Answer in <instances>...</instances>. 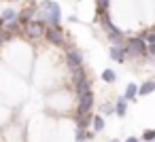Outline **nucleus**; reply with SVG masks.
I'll return each instance as SVG.
<instances>
[{
    "label": "nucleus",
    "mask_w": 155,
    "mask_h": 142,
    "mask_svg": "<svg viewBox=\"0 0 155 142\" xmlns=\"http://www.w3.org/2000/svg\"><path fill=\"white\" fill-rule=\"evenodd\" d=\"M36 19L45 21L47 26H60L62 24V9L55 0H43L38 5V15Z\"/></svg>",
    "instance_id": "f257e3e1"
},
{
    "label": "nucleus",
    "mask_w": 155,
    "mask_h": 142,
    "mask_svg": "<svg viewBox=\"0 0 155 142\" xmlns=\"http://www.w3.org/2000/svg\"><path fill=\"white\" fill-rule=\"evenodd\" d=\"M125 53H127V60H140V57H151L149 55V45L147 40H142L140 36H130L125 40Z\"/></svg>",
    "instance_id": "f03ea898"
},
{
    "label": "nucleus",
    "mask_w": 155,
    "mask_h": 142,
    "mask_svg": "<svg viewBox=\"0 0 155 142\" xmlns=\"http://www.w3.org/2000/svg\"><path fill=\"white\" fill-rule=\"evenodd\" d=\"M43 38H45L49 45H53V47H64V45H66V34H64L62 26H47Z\"/></svg>",
    "instance_id": "7ed1b4c3"
},
{
    "label": "nucleus",
    "mask_w": 155,
    "mask_h": 142,
    "mask_svg": "<svg viewBox=\"0 0 155 142\" xmlns=\"http://www.w3.org/2000/svg\"><path fill=\"white\" fill-rule=\"evenodd\" d=\"M64 62H66V66H68V70H74V68H81V66H85L83 62H85V55H83V51L81 49H77V47H66V53H64Z\"/></svg>",
    "instance_id": "20e7f679"
},
{
    "label": "nucleus",
    "mask_w": 155,
    "mask_h": 142,
    "mask_svg": "<svg viewBox=\"0 0 155 142\" xmlns=\"http://www.w3.org/2000/svg\"><path fill=\"white\" fill-rule=\"evenodd\" d=\"M45 28H47L45 21H41V19H32L30 24L24 26V34H26V38L36 40V38H43V36H45Z\"/></svg>",
    "instance_id": "39448f33"
},
{
    "label": "nucleus",
    "mask_w": 155,
    "mask_h": 142,
    "mask_svg": "<svg viewBox=\"0 0 155 142\" xmlns=\"http://www.w3.org/2000/svg\"><path fill=\"white\" fill-rule=\"evenodd\" d=\"M94 108V91H85L77 95V115H87Z\"/></svg>",
    "instance_id": "423d86ee"
},
{
    "label": "nucleus",
    "mask_w": 155,
    "mask_h": 142,
    "mask_svg": "<svg viewBox=\"0 0 155 142\" xmlns=\"http://www.w3.org/2000/svg\"><path fill=\"white\" fill-rule=\"evenodd\" d=\"M36 15H38V5H28L26 9H21L19 11V17H17V21L21 24V28L26 26V24H30L32 19H36Z\"/></svg>",
    "instance_id": "0eeeda50"
},
{
    "label": "nucleus",
    "mask_w": 155,
    "mask_h": 142,
    "mask_svg": "<svg viewBox=\"0 0 155 142\" xmlns=\"http://www.w3.org/2000/svg\"><path fill=\"white\" fill-rule=\"evenodd\" d=\"M108 57L117 64H123L127 62V53H125V47L123 45H110L108 47Z\"/></svg>",
    "instance_id": "6e6552de"
},
{
    "label": "nucleus",
    "mask_w": 155,
    "mask_h": 142,
    "mask_svg": "<svg viewBox=\"0 0 155 142\" xmlns=\"http://www.w3.org/2000/svg\"><path fill=\"white\" fill-rule=\"evenodd\" d=\"M17 17H19V11L13 9V7H7V9H2V13H0V21L5 26L11 24V21H17Z\"/></svg>",
    "instance_id": "1a4fd4ad"
},
{
    "label": "nucleus",
    "mask_w": 155,
    "mask_h": 142,
    "mask_svg": "<svg viewBox=\"0 0 155 142\" xmlns=\"http://www.w3.org/2000/svg\"><path fill=\"white\" fill-rule=\"evenodd\" d=\"M127 104H130V102H127L123 95L117 98V102H115V115H117L119 119H125V117H127Z\"/></svg>",
    "instance_id": "9d476101"
},
{
    "label": "nucleus",
    "mask_w": 155,
    "mask_h": 142,
    "mask_svg": "<svg viewBox=\"0 0 155 142\" xmlns=\"http://www.w3.org/2000/svg\"><path fill=\"white\" fill-rule=\"evenodd\" d=\"M91 117L94 112H87V115H77V131H85L87 127H91Z\"/></svg>",
    "instance_id": "9b49d317"
},
{
    "label": "nucleus",
    "mask_w": 155,
    "mask_h": 142,
    "mask_svg": "<svg viewBox=\"0 0 155 142\" xmlns=\"http://www.w3.org/2000/svg\"><path fill=\"white\" fill-rule=\"evenodd\" d=\"M151 93H155V81L153 79H147V81H142L138 85V95L144 98V95H151Z\"/></svg>",
    "instance_id": "f8f14e48"
},
{
    "label": "nucleus",
    "mask_w": 155,
    "mask_h": 142,
    "mask_svg": "<svg viewBox=\"0 0 155 142\" xmlns=\"http://www.w3.org/2000/svg\"><path fill=\"white\" fill-rule=\"evenodd\" d=\"M123 98H125L127 102H134V100L138 98V85H136V83H127V85H125V91H123Z\"/></svg>",
    "instance_id": "ddd939ff"
},
{
    "label": "nucleus",
    "mask_w": 155,
    "mask_h": 142,
    "mask_svg": "<svg viewBox=\"0 0 155 142\" xmlns=\"http://www.w3.org/2000/svg\"><path fill=\"white\" fill-rule=\"evenodd\" d=\"M104 127H106V121H104V117H102L100 112H96V115L91 117V129L98 134V131H102Z\"/></svg>",
    "instance_id": "4468645a"
},
{
    "label": "nucleus",
    "mask_w": 155,
    "mask_h": 142,
    "mask_svg": "<svg viewBox=\"0 0 155 142\" xmlns=\"http://www.w3.org/2000/svg\"><path fill=\"white\" fill-rule=\"evenodd\" d=\"M110 2H113V0H96V13H98V15H104V13H108V9H110Z\"/></svg>",
    "instance_id": "2eb2a0df"
},
{
    "label": "nucleus",
    "mask_w": 155,
    "mask_h": 142,
    "mask_svg": "<svg viewBox=\"0 0 155 142\" xmlns=\"http://www.w3.org/2000/svg\"><path fill=\"white\" fill-rule=\"evenodd\" d=\"M102 81H104V83H108V85H113V83L117 81V72H115V70H110V68L102 70Z\"/></svg>",
    "instance_id": "dca6fc26"
},
{
    "label": "nucleus",
    "mask_w": 155,
    "mask_h": 142,
    "mask_svg": "<svg viewBox=\"0 0 155 142\" xmlns=\"http://www.w3.org/2000/svg\"><path fill=\"white\" fill-rule=\"evenodd\" d=\"M100 115H102V117H110V115H115V104L104 102V104L100 106Z\"/></svg>",
    "instance_id": "f3484780"
},
{
    "label": "nucleus",
    "mask_w": 155,
    "mask_h": 142,
    "mask_svg": "<svg viewBox=\"0 0 155 142\" xmlns=\"http://www.w3.org/2000/svg\"><path fill=\"white\" fill-rule=\"evenodd\" d=\"M140 140H142V142H155V127L144 129V131H142V136H140Z\"/></svg>",
    "instance_id": "a211bd4d"
},
{
    "label": "nucleus",
    "mask_w": 155,
    "mask_h": 142,
    "mask_svg": "<svg viewBox=\"0 0 155 142\" xmlns=\"http://www.w3.org/2000/svg\"><path fill=\"white\" fill-rule=\"evenodd\" d=\"M123 142H140V138H136V136H127Z\"/></svg>",
    "instance_id": "6ab92c4d"
},
{
    "label": "nucleus",
    "mask_w": 155,
    "mask_h": 142,
    "mask_svg": "<svg viewBox=\"0 0 155 142\" xmlns=\"http://www.w3.org/2000/svg\"><path fill=\"white\" fill-rule=\"evenodd\" d=\"M110 142H121V140H119V138H113V140H110Z\"/></svg>",
    "instance_id": "aec40b11"
},
{
    "label": "nucleus",
    "mask_w": 155,
    "mask_h": 142,
    "mask_svg": "<svg viewBox=\"0 0 155 142\" xmlns=\"http://www.w3.org/2000/svg\"><path fill=\"white\" fill-rule=\"evenodd\" d=\"M2 45H5V43H2V38H0V49H2Z\"/></svg>",
    "instance_id": "412c9836"
},
{
    "label": "nucleus",
    "mask_w": 155,
    "mask_h": 142,
    "mask_svg": "<svg viewBox=\"0 0 155 142\" xmlns=\"http://www.w3.org/2000/svg\"><path fill=\"white\" fill-rule=\"evenodd\" d=\"M9 2H19V0H9Z\"/></svg>",
    "instance_id": "4be33fe9"
}]
</instances>
